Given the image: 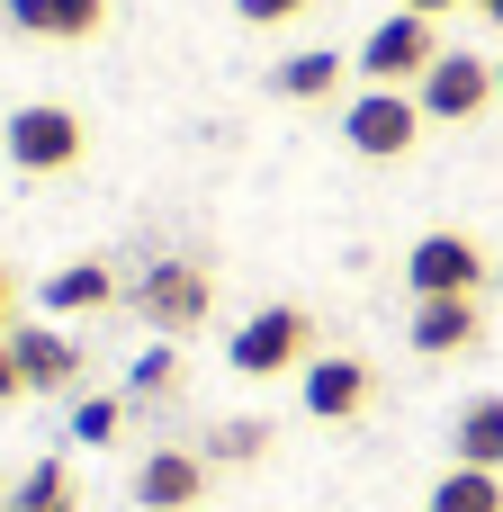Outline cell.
<instances>
[{"label": "cell", "instance_id": "17", "mask_svg": "<svg viewBox=\"0 0 503 512\" xmlns=\"http://www.w3.org/2000/svg\"><path fill=\"white\" fill-rule=\"evenodd\" d=\"M432 512H503V477L495 468H450L432 486Z\"/></svg>", "mask_w": 503, "mask_h": 512}, {"label": "cell", "instance_id": "5", "mask_svg": "<svg viewBox=\"0 0 503 512\" xmlns=\"http://www.w3.org/2000/svg\"><path fill=\"white\" fill-rule=\"evenodd\" d=\"M135 315H144L153 333H198V324L216 315V279H207L198 261H153L144 288H135Z\"/></svg>", "mask_w": 503, "mask_h": 512}, {"label": "cell", "instance_id": "8", "mask_svg": "<svg viewBox=\"0 0 503 512\" xmlns=\"http://www.w3.org/2000/svg\"><path fill=\"white\" fill-rule=\"evenodd\" d=\"M405 279H414V297H477L486 288V252L468 234H423L405 252Z\"/></svg>", "mask_w": 503, "mask_h": 512}, {"label": "cell", "instance_id": "2", "mask_svg": "<svg viewBox=\"0 0 503 512\" xmlns=\"http://www.w3.org/2000/svg\"><path fill=\"white\" fill-rule=\"evenodd\" d=\"M441 54H450V45H441L432 18H414V9H396V18H378V27L360 36V72H369L378 90H414Z\"/></svg>", "mask_w": 503, "mask_h": 512}, {"label": "cell", "instance_id": "20", "mask_svg": "<svg viewBox=\"0 0 503 512\" xmlns=\"http://www.w3.org/2000/svg\"><path fill=\"white\" fill-rule=\"evenodd\" d=\"M117 423H126V405H117V396H81V405H72V441H90V450H108V441H117Z\"/></svg>", "mask_w": 503, "mask_h": 512}, {"label": "cell", "instance_id": "4", "mask_svg": "<svg viewBox=\"0 0 503 512\" xmlns=\"http://www.w3.org/2000/svg\"><path fill=\"white\" fill-rule=\"evenodd\" d=\"M0 144H9V162L18 171H72L81 162V144H90V126L72 117V108H54V99H36V108H18L9 126H0Z\"/></svg>", "mask_w": 503, "mask_h": 512}, {"label": "cell", "instance_id": "6", "mask_svg": "<svg viewBox=\"0 0 503 512\" xmlns=\"http://www.w3.org/2000/svg\"><path fill=\"white\" fill-rule=\"evenodd\" d=\"M297 396H306L315 423H360V414L378 405V369H369L360 351H315V360L297 369Z\"/></svg>", "mask_w": 503, "mask_h": 512}, {"label": "cell", "instance_id": "24", "mask_svg": "<svg viewBox=\"0 0 503 512\" xmlns=\"http://www.w3.org/2000/svg\"><path fill=\"white\" fill-rule=\"evenodd\" d=\"M9 297H18V288H9V270H0V333H9Z\"/></svg>", "mask_w": 503, "mask_h": 512}, {"label": "cell", "instance_id": "13", "mask_svg": "<svg viewBox=\"0 0 503 512\" xmlns=\"http://www.w3.org/2000/svg\"><path fill=\"white\" fill-rule=\"evenodd\" d=\"M450 450H459V468H495L503 477V396H468V405H459Z\"/></svg>", "mask_w": 503, "mask_h": 512}, {"label": "cell", "instance_id": "7", "mask_svg": "<svg viewBox=\"0 0 503 512\" xmlns=\"http://www.w3.org/2000/svg\"><path fill=\"white\" fill-rule=\"evenodd\" d=\"M414 99H423V117H432V126H468V117H486V108H495V63L450 45V54L414 81Z\"/></svg>", "mask_w": 503, "mask_h": 512}, {"label": "cell", "instance_id": "15", "mask_svg": "<svg viewBox=\"0 0 503 512\" xmlns=\"http://www.w3.org/2000/svg\"><path fill=\"white\" fill-rule=\"evenodd\" d=\"M0 512H81V486H72V468H63V459H36V468L0 495Z\"/></svg>", "mask_w": 503, "mask_h": 512}, {"label": "cell", "instance_id": "11", "mask_svg": "<svg viewBox=\"0 0 503 512\" xmlns=\"http://www.w3.org/2000/svg\"><path fill=\"white\" fill-rule=\"evenodd\" d=\"M477 333H486L477 297H414V351H423V360H450V351H477Z\"/></svg>", "mask_w": 503, "mask_h": 512}, {"label": "cell", "instance_id": "25", "mask_svg": "<svg viewBox=\"0 0 503 512\" xmlns=\"http://www.w3.org/2000/svg\"><path fill=\"white\" fill-rule=\"evenodd\" d=\"M477 9H486V18H495V27H503V0H477Z\"/></svg>", "mask_w": 503, "mask_h": 512}, {"label": "cell", "instance_id": "21", "mask_svg": "<svg viewBox=\"0 0 503 512\" xmlns=\"http://www.w3.org/2000/svg\"><path fill=\"white\" fill-rule=\"evenodd\" d=\"M234 9H243V18H252V27H279V18H297V9H306V0H234Z\"/></svg>", "mask_w": 503, "mask_h": 512}, {"label": "cell", "instance_id": "1", "mask_svg": "<svg viewBox=\"0 0 503 512\" xmlns=\"http://www.w3.org/2000/svg\"><path fill=\"white\" fill-rule=\"evenodd\" d=\"M225 360L243 378H288V369L315 360V315L306 306H261V315H243V333L225 342Z\"/></svg>", "mask_w": 503, "mask_h": 512}, {"label": "cell", "instance_id": "19", "mask_svg": "<svg viewBox=\"0 0 503 512\" xmlns=\"http://www.w3.org/2000/svg\"><path fill=\"white\" fill-rule=\"evenodd\" d=\"M126 387H135V396H171V387H180V351H171V342H153V351H135V369H126Z\"/></svg>", "mask_w": 503, "mask_h": 512}, {"label": "cell", "instance_id": "10", "mask_svg": "<svg viewBox=\"0 0 503 512\" xmlns=\"http://www.w3.org/2000/svg\"><path fill=\"white\" fill-rule=\"evenodd\" d=\"M198 495H207V459L198 450H153L135 468V504L144 512H189Z\"/></svg>", "mask_w": 503, "mask_h": 512}, {"label": "cell", "instance_id": "18", "mask_svg": "<svg viewBox=\"0 0 503 512\" xmlns=\"http://www.w3.org/2000/svg\"><path fill=\"white\" fill-rule=\"evenodd\" d=\"M261 450H270V423H216V441H207L216 468H252Z\"/></svg>", "mask_w": 503, "mask_h": 512}, {"label": "cell", "instance_id": "22", "mask_svg": "<svg viewBox=\"0 0 503 512\" xmlns=\"http://www.w3.org/2000/svg\"><path fill=\"white\" fill-rule=\"evenodd\" d=\"M9 396H27V378H18V360H9V333H0V405Z\"/></svg>", "mask_w": 503, "mask_h": 512}, {"label": "cell", "instance_id": "12", "mask_svg": "<svg viewBox=\"0 0 503 512\" xmlns=\"http://www.w3.org/2000/svg\"><path fill=\"white\" fill-rule=\"evenodd\" d=\"M108 18V0H9V27L18 36H45V45H72Z\"/></svg>", "mask_w": 503, "mask_h": 512}, {"label": "cell", "instance_id": "16", "mask_svg": "<svg viewBox=\"0 0 503 512\" xmlns=\"http://www.w3.org/2000/svg\"><path fill=\"white\" fill-rule=\"evenodd\" d=\"M333 90H342V54H333V45L279 63V99H333Z\"/></svg>", "mask_w": 503, "mask_h": 512}, {"label": "cell", "instance_id": "3", "mask_svg": "<svg viewBox=\"0 0 503 512\" xmlns=\"http://www.w3.org/2000/svg\"><path fill=\"white\" fill-rule=\"evenodd\" d=\"M432 117H423V99L414 90H360L351 99V117H342V135H351V153H369V162H396V153H414V135H423Z\"/></svg>", "mask_w": 503, "mask_h": 512}, {"label": "cell", "instance_id": "14", "mask_svg": "<svg viewBox=\"0 0 503 512\" xmlns=\"http://www.w3.org/2000/svg\"><path fill=\"white\" fill-rule=\"evenodd\" d=\"M108 297H117V270L108 261H63L45 279V315H99Z\"/></svg>", "mask_w": 503, "mask_h": 512}, {"label": "cell", "instance_id": "9", "mask_svg": "<svg viewBox=\"0 0 503 512\" xmlns=\"http://www.w3.org/2000/svg\"><path fill=\"white\" fill-rule=\"evenodd\" d=\"M9 360H18V378H27V396H63V387L81 378V342L54 333V324H9Z\"/></svg>", "mask_w": 503, "mask_h": 512}, {"label": "cell", "instance_id": "23", "mask_svg": "<svg viewBox=\"0 0 503 512\" xmlns=\"http://www.w3.org/2000/svg\"><path fill=\"white\" fill-rule=\"evenodd\" d=\"M396 9H414V18H441V9H459V0H396Z\"/></svg>", "mask_w": 503, "mask_h": 512}]
</instances>
